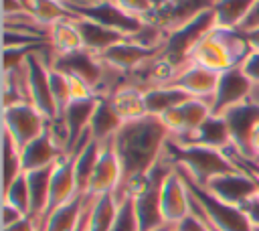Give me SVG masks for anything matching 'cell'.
Listing matches in <instances>:
<instances>
[{
  "label": "cell",
  "mask_w": 259,
  "mask_h": 231,
  "mask_svg": "<svg viewBox=\"0 0 259 231\" xmlns=\"http://www.w3.org/2000/svg\"><path fill=\"white\" fill-rule=\"evenodd\" d=\"M2 124L4 132L14 140L18 148H24L26 144L42 136L49 128V120L32 103H16L10 107H2Z\"/></svg>",
  "instance_id": "obj_6"
},
{
  "label": "cell",
  "mask_w": 259,
  "mask_h": 231,
  "mask_svg": "<svg viewBox=\"0 0 259 231\" xmlns=\"http://www.w3.org/2000/svg\"><path fill=\"white\" fill-rule=\"evenodd\" d=\"M24 217H28V215L20 213L16 207H12V205H8V203H2V229L14 225L16 221H20V219H24Z\"/></svg>",
  "instance_id": "obj_38"
},
{
  "label": "cell",
  "mask_w": 259,
  "mask_h": 231,
  "mask_svg": "<svg viewBox=\"0 0 259 231\" xmlns=\"http://www.w3.org/2000/svg\"><path fill=\"white\" fill-rule=\"evenodd\" d=\"M170 132L156 115H144L132 122H123V126L111 138L121 164V184L113 192L117 201L134 195L146 174L164 156Z\"/></svg>",
  "instance_id": "obj_1"
},
{
  "label": "cell",
  "mask_w": 259,
  "mask_h": 231,
  "mask_svg": "<svg viewBox=\"0 0 259 231\" xmlns=\"http://www.w3.org/2000/svg\"><path fill=\"white\" fill-rule=\"evenodd\" d=\"M257 0H219L214 4V26L241 28Z\"/></svg>",
  "instance_id": "obj_28"
},
{
  "label": "cell",
  "mask_w": 259,
  "mask_h": 231,
  "mask_svg": "<svg viewBox=\"0 0 259 231\" xmlns=\"http://www.w3.org/2000/svg\"><path fill=\"white\" fill-rule=\"evenodd\" d=\"M77 18H63L49 26V47L55 55H67L83 49V38L77 28Z\"/></svg>",
  "instance_id": "obj_24"
},
{
  "label": "cell",
  "mask_w": 259,
  "mask_h": 231,
  "mask_svg": "<svg viewBox=\"0 0 259 231\" xmlns=\"http://www.w3.org/2000/svg\"><path fill=\"white\" fill-rule=\"evenodd\" d=\"M210 113H212L210 101L198 99V97H190L188 101H184V103L176 105L174 109L166 111L160 120L168 128L170 140H182V138L190 136Z\"/></svg>",
  "instance_id": "obj_10"
},
{
  "label": "cell",
  "mask_w": 259,
  "mask_h": 231,
  "mask_svg": "<svg viewBox=\"0 0 259 231\" xmlns=\"http://www.w3.org/2000/svg\"><path fill=\"white\" fill-rule=\"evenodd\" d=\"M121 126H123V122L117 115V111L113 109L109 97H97V105H95V111H93V118L89 124L91 138L95 142L103 144V142L111 140Z\"/></svg>",
  "instance_id": "obj_23"
},
{
  "label": "cell",
  "mask_w": 259,
  "mask_h": 231,
  "mask_svg": "<svg viewBox=\"0 0 259 231\" xmlns=\"http://www.w3.org/2000/svg\"><path fill=\"white\" fill-rule=\"evenodd\" d=\"M223 120L227 122V128H229L231 146L243 158H251L249 142H251L253 130L259 126V105H255L251 99H245L243 103L227 109L223 113Z\"/></svg>",
  "instance_id": "obj_9"
},
{
  "label": "cell",
  "mask_w": 259,
  "mask_h": 231,
  "mask_svg": "<svg viewBox=\"0 0 259 231\" xmlns=\"http://www.w3.org/2000/svg\"><path fill=\"white\" fill-rule=\"evenodd\" d=\"M109 101L113 109L117 111V115L121 118V122H132V120L148 115L146 105H144V91L136 85H130V83L121 85L109 95Z\"/></svg>",
  "instance_id": "obj_26"
},
{
  "label": "cell",
  "mask_w": 259,
  "mask_h": 231,
  "mask_svg": "<svg viewBox=\"0 0 259 231\" xmlns=\"http://www.w3.org/2000/svg\"><path fill=\"white\" fill-rule=\"evenodd\" d=\"M172 142L182 144V146H204V148H214V150L225 152L231 146V136H229V128L223 115L210 113L190 136L182 140H172Z\"/></svg>",
  "instance_id": "obj_20"
},
{
  "label": "cell",
  "mask_w": 259,
  "mask_h": 231,
  "mask_svg": "<svg viewBox=\"0 0 259 231\" xmlns=\"http://www.w3.org/2000/svg\"><path fill=\"white\" fill-rule=\"evenodd\" d=\"M180 176L186 182L188 195H190V209L200 215L206 223H210L217 231H255L247 215L241 211V207L223 203L214 195H210L204 186L196 184L188 174H184L180 168H176Z\"/></svg>",
  "instance_id": "obj_4"
},
{
  "label": "cell",
  "mask_w": 259,
  "mask_h": 231,
  "mask_svg": "<svg viewBox=\"0 0 259 231\" xmlns=\"http://www.w3.org/2000/svg\"><path fill=\"white\" fill-rule=\"evenodd\" d=\"M204 188L210 195H214L217 199H221L223 203H229L235 207H241L245 201H249L251 197L257 195L255 178L241 168L237 172H229V174H221V176L212 178Z\"/></svg>",
  "instance_id": "obj_16"
},
{
  "label": "cell",
  "mask_w": 259,
  "mask_h": 231,
  "mask_svg": "<svg viewBox=\"0 0 259 231\" xmlns=\"http://www.w3.org/2000/svg\"><path fill=\"white\" fill-rule=\"evenodd\" d=\"M63 156H65V150L57 144V140L53 138L49 128L42 136H38L36 140H32L24 148H20V160H22V170L24 172L53 166Z\"/></svg>",
  "instance_id": "obj_18"
},
{
  "label": "cell",
  "mask_w": 259,
  "mask_h": 231,
  "mask_svg": "<svg viewBox=\"0 0 259 231\" xmlns=\"http://www.w3.org/2000/svg\"><path fill=\"white\" fill-rule=\"evenodd\" d=\"M241 211L247 215V219L251 221L253 227H259V197H251L249 201H245L241 205Z\"/></svg>",
  "instance_id": "obj_37"
},
{
  "label": "cell",
  "mask_w": 259,
  "mask_h": 231,
  "mask_svg": "<svg viewBox=\"0 0 259 231\" xmlns=\"http://www.w3.org/2000/svg\"><path fill=\"white\" fill-rule=\"evenodd\" d=\"M2 231H38V225H36V221L32 217H24V219L16 221L14 225L4 227Z\"/></svg>",
  "instance_id": "obj_39"
},
{
  "label": "cell",
  "mask_w": 259,
  "mask_h": 231,
  "mask_svg": "<svg viewBox=\"0 0 259 231\" xmlns=\"http://www.w3.org/2000/svg\"><path fill=\"white\" fill-rule=\"evenodd\" d=\"M49 83H51V93H53V99L57 103V109H59V115L67 109V105L71 103V89H69V79L65 73L57 71V69H49Z\"/></svg>",
  "instance_id": "obj_33"
},
{
  "label": "cell",
  "mask_w": 259,
  "mask_h": 231,
  "mask_svg": "<svg viewBox=\"0 0 259 231\" xmlns=\"http://www.w3.org/2000/svg\"><path fill=\"white\" fill-rule=\"evenodd\" d=\"M251 53L253 49L241 28L214 26L200 43L192 47L186 61L214 73H225L233 67H241Z\"/></svg>",
  "instance_id": "obj_2"
},
{
  "label": "cell",
  "mask_w": 259,
  "mask_h": 231,
  "mask_svg": "<svg viewBox=\"0 0 259 231\" xmlns=\"http://www.w3.org/2000/svg\"><path fill=\"white\" fill-rule=\"evenodd\" d=\"M219 0H162L146 18V22L156 24L166 36L184 28L194 18L212 10Z\"/></svg>",
  "instance_id": "obj_5"
},
{
  "label": "cell",
  "mask_w": 259,
  "mask_h": 231,
  "mask_svg": "<svg viewBox=\"0 0 259 231\" xmlns=\"http://www.w3.org/2000/svg\"><path fill=\"white\" fill-rule=\"evenodd\" d=\"M164 158L176 168H180L184 174H188L200 186H206L212 178L221 174L239 170L223 150L204 146H182L172 140H168L164 148Z\"/></svg>",
  "instance_id": "obj_3"
},
{
  "label": "cell",
  "mask_w": 259,
  "mask_h": 231,
  "mask_svg": "<svg viewBox=\"0 0 259 231\" xmlns=\"http://www.w3.org/2000/svg\"><path fill=\"white\" fill-rule=\"evenodd\" d=\"M91 195H83L79 192L77 197H73L69 203H65L63 207H59L45 223L40 231H77L79 225L85 219V213L91 205Z\"/></svg>",
  "instance_id": "obj_21"
},
{
  "label": "cell",
  "mask_w": 259,
  "mask_h": 231,
  "mask_svg": "<svg viewBox=\"0 0 259 231\" xmlns=\"http://www.w3.org/2000/svg\"><path fill=\"white\" fill-rule=\"evenodd\" d=\"M53 170H55V164L47 166V168L24 172L26 174V182H28V192H30V217L36 221V225L40 223V217H42V213L47 209Z\"/></svg>",
  "instance_id": "obj_27"
},
{
  "label": "cell",
  "mask_w": 259,
  "mask_h": 231,
  "mask_svg": "<svg viewBox=\"0 0 259 231\" xmlns=\"http://www.w3.org/2000/svg\"><path fill=\"white\" fill-rule=\"evenodd\" d=\"M24 12L45 26H51L63 18H75L77 14L67 6L65 0H22Z\"/></svg>",
  "instance_id": "obj_29"
},
{
  "label": "cell",
  "mask_w": 259,
  "mask_h": 231,
  "mask_svg": "<svg viewBox=\"0 0 259 231\" xmlns=\"http://www.w3.org/2000/svg\"><path fill=\"white\" fill-rule=\"evenodd\" d=\"M160 231H176V229H174V225H164V229H160Z\"/></svg>",
  "instance_id": "obj_46"
},
{
  "label": "cell",
  "mask_w": 259,
  "mask_h": 231,
  "mask_svg": "<svg viewBox=\"0 0 259 231\" xmlns=\"http://www.w3.org/2000/svg\"><path fill=\"white\" fill-rule=\"evenodd\" d=\"M162 51H164V47H144V45H138V43L125 38V41L113 45L109 51H105L99 57L107 67L130 75L132 71L140 69L148 61H152L158 55H162Z\"/></svg>",
  "instance_id": "obj_13"
},
{
  "label": "cell",
  "mask_w": 259,
  "mask_h": 231,
  "mask_svg": "<svg viewBox=\"0 0 259 231\" xmlns=\"http://www.w3.org/2000/svg\"><path fill=\"white\" fill-rule=\"evenodd\" d=\"M188 99H190V95L174 85H160V87H152V89L144 91L146 113L156 115V118H162L166 111L174 109L176 105H180Z\"/></svg>",
  "instance_id": "obj_25"
},
{
  "label": "cell",
  "mask_w": 259,
  "mask_h": 231,
  "mask_svg": "<svg viewBox=\"0 0 259 231\" xmlns=\"http://www.w3.org/2000/svg\"><path fill=\"white\" fill-rule=\"evenodd\" d=\"M51 67L65 73V75H73V77L83 79L85 83H89L95 89V93L99 91L103 77H105V65H103L101 57L87 51V49L67 53V55H55L53 53Z\"/></svg>",
  "instance_id": "obj_8"
},
{
  "label": "cell",
  "mask_w": 259,
  "mask_h": 231,
  "mask_svg": "<svg viewBox=\"0 0 259 231\" xmlns=\"http://www.w3.org/2000/svg\"><path fill=\"white\" fill-rule=\"evenodd\" d=\"M109 231H140L136 209H134V199L132 197H125V199L119 201L117 215H115V221H113V225H111Z\"/></svg>",
  "instance_id": "obj_34"
},
{
  "label": "cell",
  "mask_w": 259,
  "mask_h": 231,
  "mask_svg": "<svg viewBox=\"0 0 259 231\" xmlns=\"http://www.w3.org/2000/svg\"><path fill=\"white\" fill-rule=\"evenodd\" d=\"M243 32H245V36H247L251 49H253V51H259V26H255V28H251V30H243Z\"/></svg>",
  "instance_id": "obj_43"
},
{
  "label": "cell",
  "mask_w": 259,
  "mask_h": 231,
  "mask_svg": "<svg viewBox=\"0 0 259 231\" xmlns=\"http://www.w3.org/2000/svg\"><path fill=\"white\" fill-rule=\"evenodd\" d=\"M115 6H119L123 12H127L130 16H136L140 20H146L150 16V12L156 8V4L152 0H111Z\"/></svg>",
  "instance_id": "obj_35"
},
{
  "label": "cell",
  "mask_w": 259,
  "mask_h": 231,
  "mask_svg": "<svg viewBox=\"0 0 259 231\" xmlns=\"http://www.w3.org/2000/svg\"><path fill=\"white\" fill-rule=\"evenodd\" d=\"M119 184H121V164L115 154L113 142L107 140L101 144L99 158H97L95 170H93L89 186H87V195H91V197L109 195V192H115L119 188Z\"/></svg>",
  "instance_id": "obj_15"
},
{
  "label": "cell",
  "mask_w": 259,
  "mask_h": 231,
  "mask_svg": "<svg viewBox=\"0 0 259 231\" xmlns=\"http://www.w3.org/2000/svg\"><path fill=\"white\" fill-rule=\"evenodd\" d=\"M160 207H162V217H164L166 225H178L180 221H184L192 213L186 182L180 176V172L176 170V166L162 184Z\"/></svg>",
  "instance_id": "obj_14"
},
{
  "label": "cell",
  "mask_w": 259,
  "mask_h": 231,
  "mask_svg": "<svg viewBox=\"0 0 259 231\" xmlns=\"http://www.w3.org/2000/svg\"><path fill=\"white\" fill-rule=\"evenodd\" d=\"M253 229H255V231H259V227H253Z\"/></svg>",
  "instance_id": "obj_48"
},
{
  "label": "cell",
  "mask_w": 259,
  "mask_h": 231,
  "mask_svg": "<svg viewBox=\"0 0 259 231\" xmlns=\"http://www.w3.org/2000/svg\"><path fill=\"white\" fill-rule=\"evenodd\" d=\"M117 207H119V201L115 199L113 192L95 197L91 211H89V217H87L85 231H109L113 221H115Z\"/></svg>",
  "instance_id": "obj_30"
},
{
  "label": "cell",
  "mask_w": 259,
  "mask_h": 231,
  "mask_svg": "<svg viewBox=\"0 0 259 231\" xmlns=\"http://www.w3.org/2000/svg\"><path fill=\"white\" fill-rule=\"evenodd\" d=\"M249 99H251L255 105H259V83H253L251 93H249Z\"/></svg>",
  "instance_id": "obj_44"
},
{
  "label": "cell",
  "mask_w": 259,
  "mask_h": 231,
  "mask_svg": "<svg viewBox=\"0 0 259 231\" xmlns=\"http://www.w3.org/2000/svg\"><path fill=\"white\" fill-rule=\"evenodd\" d=\"M2 203H8V205L16 207L20 213L30 217V192H28V182H26V174L24 172L10 186L4 188Z\"/></svg>",
  "instance_id": "obj_31"
},
{
  "label": "cell",
  "mask_w": 259,
  "mask_h": 231,
  "mask_svg": "<svg viewBox=\"0 0 259 231\" xmlns=\"http://www.w3.org/2000/svg\"><path fill=\"white\" fill-rule=\"evenodd\" d=\"M219 77H221V73H214V71L194 65V63H188L182 71H178V75L168 85H174V87L186 91L190 97L212 101V95L219 85Z\"/></svg>",
  "instance_id": "obj_17"
},
{
  "label": "cell",
  "mask_w": 259,
  "mask_h": 231,
  "mask_svg": "<svg viewBox=\"0 0 259 231\" xmlns=\"http://www.w3.org/2000/svg\"><path fill=\"white\" fill-rule=\"evenodd\" d=\"M249 150H251V158H249V160H255V162H259V126H257V128L253 130V134H251Z\"/></svg>",
  "instance_id": "obj_42"
},
{
  "label": "cell",
  "mask_w": 259,
  "mask_h": 231,
  "mask_svg": "<svg viewBox=\"0 0 259 231\" xmlns=\"http://www.w3.org/2000/svg\"><path fill=\"white\" fill-rule=\"evenodd\" d=\"M97 105V97L93 99H81V101H71L67 105V109L59 115V120L63 122L67 136H69V146H67V154H71L77 144L85 138V134L89 132V124L93 118Z\"/></svg>",
  "instance_id": "obj_19"
},
{
  "label": "cell",
  "mask_w": 259,
  "mask_h": 231,
  "mask_svg": "<svg viewBox=\"0 0 259 231\" xmlns=\"http://www.w3.org/2000/svg\"><path fill=\"white\" fill-rule=\"evenodd\" d=\"M22 172L24 170H22V160H20V148L4 132V188L10 186Z\"/></svg>",
  "instance_id": "obj_32"
},
{
  "label": "cell",
  "mask_w": 259,
  "mask_h": 231,
  "mask_svg": "<svg viewBox=\"0 0 259 231\" xmlns=\"http://www.w3.org/2000/svg\"><path fill=\"white\" fill-rule=\"evenodd\" d=\"M67 6L77 16H85L89 20H95V22L123 34L125 38L134 36L144 24V20H140L136 16H130L119 6H115L111 0H95V2H89V4H83V6H73V4H67Z\"/></svg>",
  "instance_id": "obj_7"
},
{
  "label": "cell",
  "mask_w": 259,
  "mask_h": 231,
  "mask_svg": "<svg viewBox=\"0 0 259 231\" xmlns=\"http://www.w3.org/2000/svg\"><path fill=\"white\" fill-rule=\"evenodd\" d=\"M152 2H154V4H156V6H158V4H160V2H162V0H152Z\"/></svg>",
  "instance_id": "obj_47"
},
{
  "label": "cell",
  "mask_w": 259,
  "mask_h": 231,
  "mask_svg": "<svg viewBox=\"0 0 259 231\" xmlns=\"http://www.w3.org/2000/svg\"><path fill=\"white\" fill-rule=\"evenodd\" d=\"M24 12L22 0H4V16H14Z\"/></svg>",
  "instance_id": "obj_40"
},
{
  "label": "cell",
  "mask_w": 259,
  "mask_h": 231,
  "mask_svg": "<svg viewBox=\"0 0 259 231\" xmlns=\"http://www.w3.org/2000/svg\"><path fill=\"white\" fill-rule=\"evenodd\" d=\"M255 26H259V0H257L255 8L251 10V14L247 16V20L243 22L241 30H251V28H255Z\"/></svg>",
  "instance_id": "obj_41"
},
{
  "label": "cell",
  "mask_w": 259,
  "mask_h": 231,
  "mask_svg": "<svg viewBox=\"0 0 259 231\" xmlns=\"http://www.w3.org/2000/svg\"><path fill=\"white\" fill-rule=\"evenodd\" d=\"M77 28L81 32V38H83V49L95 53V55H103L105 51H109L113 45L125 41L123 34L95 22V20H89L85 16H79L77 18Z\"/></svg>",
  "instance_id": "obj_22"
},
{
  "label": "cell",
  "mask_w": 259,
  "mask_h": 231,
  "mask_svg": "<svg viewBox=\"0 0 259 231\" xmlns=\"http://www.w3.org/2000/svg\"><path fill=\"white\" fill-rule=\"evenodd\" d=\"M77 180H75V166H73V154H65L53 170V178H51V188H49V201H47V209L40 217L38 223V231L42 229V223L65 203H69L73 197H77Z\"/></svg>",
  "instance_id": "obj_12"
},
{
  "label": "cell",
  "mask_w": 259,
  "mask_h": 231,
  "mask_svg": "<svg viewBox=\"0 0 259 231\" xmlns=\"http://www.w3.org/2000/svg\"><path fill=\"white\" fill-rule=\"evenodd\" d=\"M95 199V197H93ZM93 199H91V205H93ZM91 205H89V209H87V213H85V219H83V223L79 225V229L77 231H85V225H87V217H89V211H91Z\"/></svg>",
  "instance_id": "obj_45"
},
{
  "label": "cell",
  "mask_w": 259,
  "mask_h": 231,
  "mask_svg": "<svg viewBox=\"0 0 259 231\" xmlns=\"http://www.w3.org/2000/svg\"><path fill=\"white\" fill-rule=\"evenodd\" d=\"M241 69L245 71V75L253 81V83H259V51H253L247 61L241 65Z\"/></svg>",
  "instance_id": "obj_36"
},
{
  "label": "cell",
  "mask_w": 259,
  "mask_h": 231,
  "mask_svg": "<svg viewBox=\"0 0 259 231\" xmlns=\"http://www.w3.org/2000/svg\"><path fill=\"white\" fill-rule=\"evenodd\" d=\"M251 87H253V81L245 75V71L241 67H233V69L221 73L217 91L210 101L212 115H223L227 109L249 99Z\"/></svg>",
  "instance_id": "obj_11"
}]
</instances>
